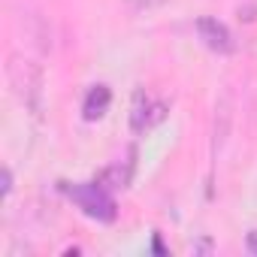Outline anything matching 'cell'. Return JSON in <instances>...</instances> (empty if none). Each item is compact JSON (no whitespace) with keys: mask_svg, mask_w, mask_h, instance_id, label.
<instances>
[{"mask_svg":"<svg viewBox=\"0 0 257 257\" xmlns=\"http://www.w3.org/2000/svg\"><path fill=\"white\" fill-rule=\"evenodd\" d=\"M10 182H13V179H10V170H4V194H10V188H13Z\"/></svg>","mask_w":257,"mask_h":257,"instance_id":"8992f818","label":"cell"},{"mask_svg":"<svg viewBox=\"0 0 257 257\" xmlns=\"http://www.w3.org/2000/svg\"><path fill=\"white\" fill-rule=\"evenodd\" d=\"M197 34H200V40H203L212 52H218V55H230V52L236 49V43H233L227 25H221L218 19L203 16V19L197 22Z\"/></svg>","mask_w":257,"mask_h":257,"instance_id":"3957f363","label":"cell"},{"mask_svg":"<svg viewBox=\"0 0 257 257\" xmlns=\"http://www.w3.org/2000/svg\"><path fill=\"white\" fill-rule=\"evenodd\" d=\"M248 251H251V254H257V230H251V233H248Z\"/></svg>","mask_w":257,"mask_h":257,"instance_id":"5b68a950","label":"cell"},{"mask_svg":"<svg viewBox=\"0 0 257 257\" xmlns=\"http://www.w3.org/2000/svg\"><path fill=\"white\" fill-rule=\"evenodd\" d=\"M164 115H167V106H164V103L152 100L146 91H137V97H134V112H131V127H134V134L152 131L158 121H164Z\"/></svg>","mask_w":257,"mask_h":257,"instance_id":"7a4b0ae2","label":"cell"},{"mask_svg":"<svg viewBox=\"0 0 257 257\" xmlns=\"http://www.w3.org/2000/svg\"><path fill=\"white\" fill-rule=\"evenodd\" d=\"M64 194L94 221H115V200L100 182H85V185H64Z\"/></svg>","mask_w":257,"mask_h":257,"instance_id":"6da1fadb","label":"cell"},{"mask_svg":"<svg viewBox=\"0 0 257 257\" xmlns=\"http://www.w3.org/2000/svg\"><path fill=\"white\" fill-rule=\"evenodd\" d=\"M109 103H112V91H109L106 85H94V88L88 91L85 103H82V115H85V121H100V118L106 115Z\"/></svg>","mask_w":257,"mask_h":257,"instance_id":"277c9868","label":"cell"}]
</instances>
